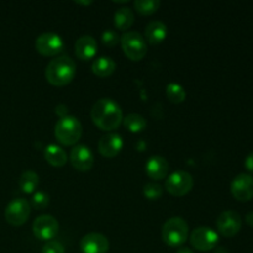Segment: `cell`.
Masks as SVG:
<instances>
[{"instance_id":"cell-1","label":"cell","mask_w":253,"mask_h":253,"mask_svg":"<svg viewBox=\"0 0 253 253\" xmlns=\"http://www.w3.org/2000/svg\"><path fill=\"white\" fill-rule=\"evenodd\" d=\"M94 124L101 130L111 131L120 126L123 121V109L110 98H101L94 103L90 111Z\"/></svg>"},{"instance_id":"cell-2","label":"cell","mask_w":253,"mask_h":253,"mask_svg":"<svg viewBox=\"0 0 253 253\" xmlns=\"http://www.w3.org/2000/svg\"><path fill=\"white\" fill-rule=\"evenodd\" d=\"M76 62L67 54L56 57L51 59L46 67L44 76L46 79L53 85H66L76 76Z\"/></svg>"},{"instance_id":"cell-3","label":"cell","mask_w":253,"mask_h":253,"mask_svg":"<svg viewBox=\"0 0 253 253\" xmlns=\"http://www.w3.org/2000/svg\"><path fill=\"white\" fill-rule=\"evenodd\" d=\"M83 127L78 118L73 115H66L58 119L54 126V135L61 143L71 146L77 143L81 138Z\"/></svg>"},{"instance_id":"cell-4","label":"cell","mask_w":253,"mask_h":253,"mask_svg":"<svg viewBox=\"0 0 253 253\" xmlns=\"http://www.w3.org/2000/svg\"><path fill=\"white\" fill-rule=\"evenodd\" d=\"M189 232L188 222L180 216H173L162 227V239L168 246L178 247L185 242Z\"/></svg>"},{"instance_id":"cell-5","label":"cell","mask_w":253,"mask_h":253,"mask_svg":"<svg viewBox=\"0 0 253 253\" xmlns=\"http://www.w3.org/2000/svg\"><path fill=\"white\" fill-rule=\"evenodd\" d=\"M121 46L126 56L132 61H140L147 53L146 40L138 31H126L121 36Z\"/></svg>"},{"instance_id":"cell-6","label":"cell","mask_w":253,"mask_h":253,"mask_svg":"<svg viewBox=\"0 0 253 253\" xmlns=\"http://www.w3.org/2000/svg\"><path fill=\"white\" fill-rule=\"evenodd\" d=\"M31 212V205L25 198H15L5 208V219L12 226L25 224Z\"/></svg>"},{"instance_id":"cell-7","label":"cell","mask_w":253,"mask_h":253,"mask_svg":"<svg viewBox=\"0 0 253 253\" xmlns=\"http://www.w3.org/2000/svg\"><path fill=\"white\" fill-rule=\"evenodd\" d=\"M35 47L40 53L44 56H56L63 51L64 42L57 32L44 31L36 37Z\"/></svg>"},{"instance_id":"cell-8","label":"cell","mask_w":253,"mask_h":253,"mask_svg":"<svg viewBox=\"0 0 253 253\" xmlns=\"http://www.w3.org/2000/svg\"><path fill=\"white\" fill-rule=\"evenodd\" d=\"M194 185L193 175L187 170H175L166 180V189L175 197L185 195Z\"/></svg>"},{"instance_id":"cell-9","label":"cell","mask_w":253,"mask_h":253,"mask_svg":"<svg viewBox=\"0 0 253 253\" xmlns=\"http://www.w3.org/2000/svg\"><path fill=\"white\" fill-rule=\"evenodd\" d=\"M219 242V235L209 226H199L190 234V244L199 251H210L216 247Z\"/></svg>"},{"instance_id":"cell-10","label":"cell","mask_w":253,"mask_h":253,"mask_svg":"<svg viewBox=\"0 0 253 253\" xmlns=\"http://www.w3.org/2000/svg\"><path fill=\"white\" fill-rule=\"evenodd\" d=\"M32 230L37 239L51 241L58 234L59 224L56 217H53L52 215H40L35 219L34 224H32Z\"/></svg>"},{"instance_id":"cell-11","label":"cell","mask_w":253,"mask_h":253,"mask_svg":"<svg viewBox=\"0 0 253 253\" xmlns=\"http://www.w3.org/2000/svg\"><path fill=\"white\" fill-rule=\"evenodd\" d=\"M241 216L234 210H226L221 212L216 220V227L221 235L226 237H232L241 229Z\"/></svg>"},{"instance_id":"cell-12","label":"cell","mask_w":253,"mask_h":253,"mask_svg":"<svg viewBox=\"0 0 253 253\" xmlns=\"http://www.w3.org/2000/svg\"><path fill=\"white\" fill-rule=\"evenodd\" d=\"M231 193L240 202H247L253 198V177L246 173L236 175L231 182Z\"/></svg>"},{"instance_id":"cell-13","label":"cell","mask_w":253,"mask_h":253,"mask_svg":"<svg viewBox=\"0 0 253 253\" xmlns=\"http://www.w3.org/2000/svg\"><path fill=\"white\" fill-rule=\"evenodd\" d=\"M109 246L108 237L100 232H89L81 240V249L84 253H106Z\"/></svg>"},{"instance_id":"cell-14","label":"cell","mask_w":253,"mask_h":253,"mask_svg":"<svg viewBox=\"0 0 253 253\" xmlns=\"http://www.w3.org/2000/svg\"><path fill=\"white\" fill-rule=\"evenodd\" d=\"M71 162L79 170H89L94 165V155L85 145H76L71 151Z\"/></svg>"},{"instance_id":"cell-15","label":"cell","mask_w":253,"mask_h":253,"mask_svg":"<svg viewBox=\"0 0 253 253\" xmlns=\"http://www.w3.org/2000/svg\"><path fill=\"white\" fill-rule=\"evenodd\" d=\"M123 146H124L123 137L116 132H110L101 136V138L99 140V143H98L99 152H100L103 156H105V157H109V158L115 157V156L121 151Z\"/></svg>"},{"instance_id":"cell-16","label":"cell","mask_w":253,"mask_h":253,"mask_svg":"<svg viewBox=\"0 0 253 253\" xmlns=\"http://www.w3.org/2000/svg\"><path fill=\"white\" fill-rule=\"evenodd\" d=\"M96 49H98V43L91 35H83L74 43V51H76L77 57L83 61L93 58L96 53Z\"/></svg>"},{"instance_id":"cell-17","label":"cell","mask_w":253,"mask_h":253,"mask_svg":"<svg viewBox=\"0 0 253 253\" xmlns=\"http://www.w3.org/2000/svg\"><path fill=\"white\" fill-rule=\"evenodd\" d=\"M145 168L148 177L152 178V179L160 180L167 175L169 165H168V161L163 156L155 155L148 158Z\"/></svg>"},{"instance_id":"cell-18","label":"cell","mask_w":253,"mask_h":253,"mask_svg":"<svg viewBox=\"0 0 253 253\" xmlns=\"http://www.w3.org/2000/svg\"><path fill=\"white\" fill-rule=\"evenodd\" d=\"M145 36L151 43H160L167 36V25L160 20H152L146 25Z\"/></svg>"},{"instance_id":"cell-19","label":"cell","mask_w":253,"mask_h":253,"mask_svg":"<svg viewBox=\"0 0 253 253\" xmlns=\"http://www.w3.org/2000/svg\"><path fill=\"white\" fill-rule=\"evenodd\" d=\"M44 158L47 160V162L51 163L52 166H56V167H62L64 166V163L67 162V153L61 146L51 145L46 146L44 147Z\"/></svg>"},{"instance_id":"cell-20","label":"cell","mask_w":253,"mask_h":253,"mask_svg":"<svg viewBox=\"0 0 253 253\" xmlns=\"http://www.w3.org/2000/svg\"><path fill=\"white\" fill-rule=\"evenodd\" d=\"M116 63L111 57L109 56H100L94 59L91 64V69L94 73L99 77H108L115 71Z\"/></svg>"},{"instance_id":"cell-21","label":"cell","mask_w":253,"mask_h":253,"mask_svg":"<svg viewBox=\"0 0 253 253\" xmlns=\"http://www.w3.org/2000/svg\"><path fill=\"white\" fill-rule=\"evenodd\" d=\"M114 24L118 29L127 30L133 24V11L127 6L119 7L114 14Z\"/></svg>"},{"instance_id":"cell-22","label":"cell","mask_w":253,"mask_h":253,"mask_svg":"<svg viewBox=\"0 0 253 253\" xmlns=\"http://www.w3.org/2000/svg\"><path fill=\"white\" fill-rule=\"evenodd\" d=\"M123 120L124 125H125L126 128H128L131 132H140V131H142L143 128H146V126H147L146 119L143 118L141 114L137 113L127 114Z\"/></svg>"},{"instance_id":"cell-23","label":"cell","mask_w":253,"mask_h":253,"mask_svg":"<svg viewBox=\"0 0 253 253\" xmlns=\"http://www.w3.org/2000/svg\"><path fill=\"white\" fill-rule=\"evenodd\" d=\"M19 185L22 192L32 193L39 185V175L34 170H25L19 179Z\"/></svg>"},{"instance_id":"cell-24","label":"cell","mask_w":253,"mask_h":253,"mask_svg":"<svg viewBox=\"0 0 253 253\" xmlns=\"http://www.w3.org/2000/svg\"><path fill=\"white\" fill-rule=\"evenodd\" d=\"M166 94H167V98L172 103H182L185 99V95H187L184 88L180 84L175 83V82L168 83L167 88H166Z\"/></svg>"},{"instance_id":"cell-25","label":"cell","mask_w":253,"mask_h":253,"mask_svg":"<svg viewBox=\"0 0 253 253\" xmlns=\"http://www.w3.org/2000/svg\"><path fill=\"white\" fill-rule=\"evenodd\" d=\"M133 5H135L136 10L140 14L150 15L157 11L161 5V1L160 0H135Z\"/></svg>"},{"instance_id":"cell-26","label":"cell","mask_w":253,"mask_h":253,"mask_svg":"<svg viewBox=\"0 0 253 253\" xmlns=\"http://www.w3.org/2000/svg\"><path fill=\"white\" fill-rule=\"evenodd\" d=\"M163 193L162 185L158 184V183H147L143 187V194H145L146 198L151 200H155L161 198Z\"/></svg>"},{"instance_id":"cell-27","label":"cell","mask_w":253,"mask_h":253,"mask_svg":"<svg viewBox=\"0 0 253 253\" xmlns=\"http://www.w3.org/2000/svg\"><path fill=\"white\" fill-rule=\"evenodd\" d=\"M101 40H103L104 44L109 47L115 46L116 43L119 42L120 37H119V34L113 29H106L104 30L103 34H101Z\"/></svg>"},{"instance_id":"cell-28","label":"cell","mask_w":253,"mask_h":253,"mask_svg":"<svg viewBox=\"0 0 253 253\" xmlns=\"http://www.w3.org/2000/svg\"><path fill=\"white\" fill-rule=\"evenodd\" d=\"M49 204V197L44 192H35L32 195V205L37 209H43Z\"/></svg>"},{"instance_id":"cell-29","label":"cell","mask_w":253,"mask_h":253,"mask_svg":"<svg viewBox=\"0 0 253 253\" xmlns=\"http://www.w3.org/2000/svg\"><path fill=\"white\" fill-rule=\"evenodd\" d=\"M41 253H64V246L59 241L51 240L43 245Z\"/></svg>"},{"instance_id":"cell-30","label":"cell","mask_w":253,"mask_h":253,"mask_svg":"<svg viewBox=\"0 0 253 253\" xmlns=\"http://www.w3.org/2000/svg\"><path fill=\"white\" fill-rule=\"evenodd\" d=\"M245 167H246L249 172L253 173V152L250 153L246 157V160H245Z\"/></svg>"},{"instance_id":"cell-31","label":"cell","mask_w":253,"mask_h":253,"mask_svg":"<svg viewBox=\"0 0 253 253\" xmlns=\"http://www.w3.org/2000/svg\"><path fill=\"white\" fill-rule=\"evenodd\" d=\"M67 111H68V109H67V106L64 105V104H59V105L56 106V113L59 114L62 116H66L67 115Z\"/></svg>"},{"instance_id":"cell-32","label":"cell","mask_w":253,"mask_h":253,"mask_svg":"<svg viewBox=\"0 0 253 253\" xmlns=\"http://www.w3.org/2000/svg\"><path fill=\"white\" fill-rule=\"evenodd\" d=\"M175 253H194V252H193V250L189 249V247L182 246V247H179V249L177 250V252H175Z\"/></svg>"},{"instance_id":"cell-33","label":"cell","mask_w":253,"mask_h":253,"mask_svg":"<svg viewBox=\"0 0 253 253\" xmlns=\"http://www.w3.org/2000/svg\"><path fill=\"white\" fill-rule=\"evenodd\" d=\"M246 221H247V224L250 225V226H253V211L249 212V214H247Z\"/></svg>"},{"instance_id":"cell-34","label":"cell","mask_w":253,"mask_h":253,"mask_svg":"<svg viewBox=\"0 0 253 253\" xmlns=\"http://www.w3.org/2000/svg\"><path fill=\"white\" fill-rule=\"evenodd\" d=\"M76 2H78V4H84V5L91 4V1H76Z\"/></svg>"}]
</instances>
